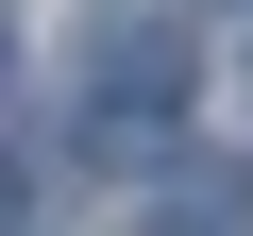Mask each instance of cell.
Segmentation results:
<instances>
[{"label":"cell","mask_w":253,"mask_h":236,"mask_svg":"<svg viewBox=\"0 0 253 236\" xmlns=\"http://www.w3.org/2000/svg\"><path fill=\"white\" fill-rule=\"evenodd\" d=\"M169 236H253V169H236V152H186V186H169Z\"/></svg>","instance_id":"obj_1"},{"label":"cell","mask_w":253,"mask_h":236,"mask_svg":"<svg viewBox=\"0 0 253 236\" xmlns=\"http://www.w3.org/2000/svg\"><path fill=\"white\" fill-rule=\"evenodd\" d=\"M0 236H17V169H0Z\"/></svg>","instance_id":"obj_2"},{"label":"cell","mask_w":253,"mask_h":236,"mask_svg":"<svg viewBox=\"0 0 253 236\" xmlns=\"http://www.w3.org/2000/svg\"><path fill=\"white\" fill-rule=\"evenodd\" d=\"M0 68H17V51H0Z\"/></svg>","instance_id":"obj_3"}]
</instances>
